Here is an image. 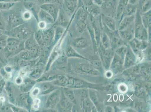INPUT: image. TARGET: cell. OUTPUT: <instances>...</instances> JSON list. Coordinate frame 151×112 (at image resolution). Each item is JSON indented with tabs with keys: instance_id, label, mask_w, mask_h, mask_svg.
Masks as SVG:
<instances>
[{
	"instance_id": "1",
	"label": "cell",
	"mask_w": 151,
	"mask_h": 112,
	"mask_svg": "<svg viewBox=\"0 0 151 112\" xmlns=\"http://www.w3.org/2000/svg\"><path fill=\"white\" fill-rule=\"evenodd\" d=\"M135 35L137 39L145 40L147 38V31L142 24L141 14L139 9L135 14L134 20Z\"/></svg>"
},
{
	"instance_id": "2",
	"label": "cell",
	"mask_w": 151,
	"mask_h": 112,
	"mask_svg": "<svg viewBox=\"0 0 151 112\" xmlns=\"http://www.w3.org/2000/svg\"><path fill=\"white\" fill-rule=\"evenodd\" d=\"M88 12L83 9L78 11L76 17V23L81 31H83L87 26V21L88 18Z\"/></svg>"
},
{
	"instance_id": "3",
	"label": "cell",
	"mask_w": 151,
	"mask_h": 112,
	"mask_svg": "<svg viewBox=\"0 0 151 112\" xmlns=\"http://www.w3.org/2000/svg\"><path fill=\"white\" fill-rule=\"evenodd\" d=\"M138 9V4L132 5L127 3L123 11L119 22L123 18L126 16H132L135 14Z\"/></svg>"
},
{
	"instance_id": "4",
	"label": "cell",
	"mask_w": 151,
	"mask_h": 112,
	"mask_svg": "<svg viewBox=\"0 0 151 112\" xmlns=\"http://www.w3.org/2000/svg\"><path fill=\"white\" fill-rule=\"evenodd\" d=\"M101 20L104 24L111 30L115 31L116 30V22L113 18L106 16L105 15L102 14L101 15Z\"/></svg>"
},
{
	"instance_id": "5",
	"label": "cell",
	"mask_w": 151,
	"mask_h": 112,
	"mask_svg": "<svg viewBox=\"0 0 151 112\" xmlns=\"http://www.w3.org/2000/svg\"><path fill=\"white\" fill-rule=\"evenodd\" d=\"M135 15L132 16H126L123 18L119 22V30H124L127 28L129 26H131L134 22Z\"/></svg>"
},
{
	"instance_id": "6",
	"label": "cell",
	"mask_w": 151,
	"mask_h": 112,
	"mask_svg": "<svg viewBox=\"0 0 151 112\" xmlns=\"http://www.w3.org/2000/svg\"><path fill=\"white\" fill-rule=\"evenodd\" d=\"M117 0H107L103 2L101 7H102L104 10H106L108 12L115 11L116 12V7L117 5Z\"/></svg>"
},
{
	"instance_id": "7",
	"label": "cell",
	"mask_w": 151,
	"mask_h": 112,
	"mask_svg": "<svg viewBox=\"0 0 151 112\" xmlns=\"http://www.w3.org/2000/svg\"><path fill=\"white\" fill-rule=\"evenodd\" d=\"M60 92L56 91L49 96L46 105L48 107H54L60 100Z\"/></svg>"
},
{
	"instance_id": "8",
	"label": "cell",
	"mask_w": 151,
	"mask_h": 112,
	"mask_svg": "<svg viewBox=\"0 0 151 112\" xmlns=\"http://www.w3.org/2000/svg\"><path fill=\"white\" fill-rule=\"evenodd\" d=\"M127 4V0H119L116 9V17L119 21Z\"/></svg>"
},
{
	"instance_id": "9",
	"label": "cell",
	"mask_w": 151,
	"mask_h": 112,
	"mask_svg": "<svg viewBox=\"0 0 151 112\" xmlns=\"http://www.w3.org/2000/svg\"><path fill=\"white\" fill-rule=\"evenodd\" d=\"M141 20L144 27L146 29L151 28V10L141 14Z\"/></svg>"
},
{
	"instance_id": "10",
	"label": "cell",
	"mask_w": 151,
	"mask_h": 112,
	"mask_svg": "<svg viewBox=\"0 0 151 112\" xmlns=\"http://www.w3.org/2000/svg\"><path fill=\"white\" fill-rule=\"evenodd\" d=\"M43 10L46 11L48 13L52 16L53 19H56L58 14V10L57 7L52 4H47L42 6Z\"/></svg>"
},
{
	"instance_id": "11",
	"label": "cell",
	"mask_w": 151,
	"mask_h": 112,
	"mask_svg": "<svg viewBox=\"0 0 151 112\" xmlns=\"http://www.w3.org/2000/svg\"><path fill=\"white\" fill-rule=\"evenodd\" d=\"M66 9L70 13L75 11L77 7L78 0H64Z\"/></svg>"
},
{
	"instance_id": "12",
	"label": "cell",
	"mask_w": 151,
	"mask_h": 112,
	"mask_svg": "<svg viewBox=\"0 0 151 112\" xmlns=\"http://www.w3.org/2000/svg\"><path fill=\"white\" fill-rule=\"evenodd\" d=\"M87 39L83 37L77 38L73 42V45L78 48H84L87 46Z\"/></svg>"
},
{
	"instance_id": "13",
	"label": "cell",
	"mask_w": 151,
	"mask_h": 112,
	"mask_svg": "<svg viewBox=\"0 0 151 112\" xmlns=\"http://www.w3.org/2000/svg\"><path fill=\"white\" fill-rule=\"evenodd\" d=\"M86 9L90 14L92 15L93 16H99L101 14V7L94 4Z\"/></svg>"
},
{
	"instance_id": "14",
	"label": "cell",
	"mask_w": 151,
	"mask_h": 112,
	"mask_svg": "<svg viewBox=\"0 0 151 112\" xmlns=\"http://www.w3.org/2000/svg\"><path fill=\"white\" fill-rule=\"evenodd\" d=\"M40 16L41 18L43 20V21H46L48 23H52L54 21L53 18L46 11L42 9L41 11Z\"/></svg>"
},
{
	"instance_id": "15",
	"label": "cell",
	"mask_w": 151,
	"mask_h": 112,
	"mask_svg": "<svg viewBox=\"0 0 151 112\" xmlns=\"http://www.w3.org/2000/svg\"><path fill=\"white\" fill-rule=\"evenodd\" d=\"M68 83L73 86L75 87L81 86L83 84V83L80 80L74 78L69 79L68 80Z\"/></svg>"
},
{
	"instance_id": "16",
	"label": "cell",
	"mask_w": 151,
	"mask_h": 112,
	"mask_svg": "<svg viewBox=\"0 0 151 112\" xmlns=\"http://www.w3.org/2000/svg\"><path fill=\"white\" fill-rule=\"evenodd\" d=\"M67 55L68 57H76L83 58L81 56L78 55V53L70 46L67 48Z\"/></svg>"
},
{
	"instance_id": "17",
	"label": "cell",
	"mask_w": 151,
	"mask_h": 112,
	"mask_svg": "<svg viewBox=\"0 0 151 112\" xmlns=\"http://www.w3.org/2000/svg\"><path fill=\"white\" fill-rule=\"evenodd\" d=\"M150 10H151V0H148L145 4L143 5L142 7L139 11L141 14H142Z\"/></svg>"
},
{
	"instance_id": "18",
	"label": "cell",
	"mask_w": 151,
	"mask_h": 112,
	"mask_svg": "<svg viewBox=\"0 0 151 112\" xmlns=\"http://www.w3.org/2000/svg\"><path fill=\"white\" fill-rule=\"evenodd\" d=\"M14 4L13 3H0V10H7L12 7Z\"/></svg>"
},
{
	"instance_id": "19",
	"label": "cell",
	"mask_w": 151,
	"mask_h": 112,
	"mask_svg": "<svg viewBox=\"0 0 151 112\" xmlns=\"http://www.w3.org/2000/svg\"><path fill=\"white\" fill-rule=\"evenodd\" d=\"M120 31V35L122 38L127 39H130L132 38V34L127 30L124 29Z\"/></svg>"
},
{
	"instance_id": "20",
	"label": "cell",
	"mask_w": 151,
	"mask_h": 112,
	"mask_svg": "<svg viewBox=\"0 0 151 112\" xmlns=\"http://www.w3.org/2000/svg\"><path fill=\"white\" fill-rule=\"evenodd\" d=\"M80 68H79L80 69H79L83 72H88V73L92 72L93 69H92L91 67L88 66V65H83L80 66Z\"/></svg>"
},
{
	"instance_id": "21",
	"label": "cell",
	"mask_w": 151,
	"mask_h": 112,
	"mask_svg": "<svg viewBox=\"0 0 151 112\" xmlns=\"http://www.w3.org/2000/svg\"><path fill=\"white\" fill-rule=\"evenodd\" d=\"M81 1L86 9L94 4L93 0H81Z\"/></svg>"
},
{
	"instance_id": "22",
	"label": "cell",
	"mask_w": 151,
	"mask_h": 112,
	"mask_svg": "<svg viewBox=\"0 0 151 112\" xmlns=\"http://www.w3.org/2000/svg\"><path fill=\"white\" fill-rule=\"evenodd\" d=\"M148 0H138V9L140 10L142 7L143 5L146 3Z\"/></svg>"
},
{
	"instance_id": "23",
	"label": "cell",
	"mask_w": 151,
	"mask_h": 112,
	"mask_svg": "<svg viewBox=\"0 0 151 112\" xmlns=\"http://www.w3.org/2000/svg\"><path fill=\"white\" fill-rule=\"evenodd\" d=\"M40 102V100L38 98H36L34 101V108L36 109H37L39 107V103Z\"/></svg>"
},
{
	"instance_id": "24",
	"label": "cell",
	"mask_w": 151,
	"mask_h": 112,
	"mask_svg": "<svg viewBox=\"0 0 151 112\" xmlns=\"http://www.w3.org/2000/svg\"><path fill=\"white\" fill-rule=\"evenodd\" d=\"M40 91V90L39 88H38V87L34 89L33 90L32 92V94L33 96H35L37 95L39 93Z\"/></svg>"
},
{
	"instance_id": "25",
	"label": "cell",
	"mask_w": 151,
	"mask_h": 112,
	"mask_svg": "<svg viewBox=\"0 0 151 112\" xmlns=\"http://www.w3.org/2000/svg\"><path fill=\"white\" fill-rule=\"evenodd\" d=\"M93 3L95 4L101 6L103 3L102 0H93Z\"/></svg>"
},
{
	"instance_id": "26",
	"label": "cell",
	"mask_w": 151,
	"mask_h": 112,
	"mask_svg": "<svg viewBox=\"0 0 151 112\" xmlns=\"http://www.w3.org/2000/svg\"><path fill=\"white\" fill-rule=\"evenodd\" d=\"M138 0H128L127 3L132 5L138 4Z\"/></svg>"
},
{
	"instance_id": "27",
	"label": "cell",
	"mask_w": 151,
	"mask_h": 112,
	"mask_svg": "<svg viewBox=\"0 0 151 112\" xmlns=\"http://www.w3.org/2000/svg\"><path fill=\"white\" fill-rule=\"evenodd\" d=\"M39 24V27L41 29H44L45 28H46V23H45V22L42 21Z\"/></svg>"
},
{
	"instance_id": "28",
	"label": "cell",
	"mask_w": 151,
	"mask_h": 112,
	"mask_svg": "<svg viewBox=\"0 0 151 112\" xmlns=\"http://www.w3.org/2000/svg\"><path fill=\"white\" fill-rule=\"evenodd\" d=\"M23 16L24 19H26V20H28V19L30 18L31 15H30V13H28V12H26L24 13Z\"/></svg>"
},
{
	"instance_id": "29",
	"label": "cell",
	"mask_w": 151,
	"mask_h": 112,
	"mask_svg": "<svg viewBox=\"0 0 151 112\" xmlns=\"http://www.w3.org/2000/svg\"><path fill=\"white\" fill-rule=\"evenodd\" d=\"M16 82L17 84H20L22 83V80L21 77H17L16 80Z\"/></svg>"
},
{
	"instance_id": "30",
	"label": "cell",
	"mask_w": 151,
	"mask_h": 112,
	"mask_svg": "<svg viewBox=\"0 0 151 112\" xmlns=\"http://www.w3.org/2000/svg\"><path fill=\"white\" fill-rule=\"evenodd\" d=\"M103 1V2H105V1H107V0H102Z\"/></svg>"
}]
</instances>
